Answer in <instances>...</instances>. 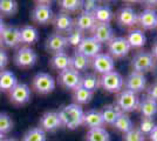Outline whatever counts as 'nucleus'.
I'll return each mask as SVG.
<instances>
[{
  "mask_svg": "<svg viewBox=\"0 0 157 141\" xmlns=\"http://www.w3.org/2000/svg\"><path fill=\"white\" fill-rule=\"evenodd\" d=\"M82 125L89 127V129H90V128L103 127L105 122H103V119H102L101 112H100V111H96V109H90V111L83 113Z\"/></svg>",
  "mask_w": 157,
  "mask_h": 141,
  "instance_id": "obj_23",
  "label": "nucleus"
},
{
  "mask_svg": "<svg viewBox=\"0 0 157 141\" xmlns=\"http://www.w3.org/2000/svg\"><path fill=\"white\" fill-rule=\"evenodd\" d=\"M81 75L78 72L74 71L72 68H68L66 71H62L59 73V76H58V80H59V84L66 89H72L74 91L76 87L80 86L81 84Z\"/></svg>",
  "mask_w": 157,
  "mask_h": 141,
  "instance_id": "obj_9",
  "label": "nucleus"
},
{
  "mask_svg": "<svg viewBox=\"0 0 157 141\" xmlns=\"http://www.w3.org/2000/svg\"><path fill=\"white\" fill-rule=\"evenodd\" d=\"M13 120L7 113H0V133L5 135L13 129Z\"/></svg>",
  "mask_w": 157,
  "mask_h": 141,
  "instance_id": "obj_37",
  "label": "nucleus"
},
{
  "mask_svg": "<svg viewBox=\"0 0 157 141\" xmlns=\"http://www.w3.org/2000/svg\"><path fill=\"white\" fill-rule=\"evenodd\" d=\"M59 5L65 11V13H69V12H75L78 8H81L82 1H80V0H62V1H59Z\"/></svg>",
  "mask_w": 157,
  "mask_h": 141,
  "instance_id": "obj_38",
  "label": "nucleus"
},
{
  "mask_svg": "<svg viewBox=\"0 0 157 141\" xmlns=\"http://www.w3.org/2000/svg\"><path fill=\"white\" fill-rule=\"evenodd\" d=\"M7 62H8V55L5 52V49H2L0 47V71H4V68L6 67Z\"/></svg>",
  "mask_w": 157,
  "mask_h": 141,
  "instance_id": "obj_43",
  "label": "nucleus"
},
{
  "mask_svg": "<svg viewBox=\"0 0 157 141\" xmlns=\"http://www.w3.org/2000/svg\"><path fill=\"white\" fill-rule=\"evenodd\" d=\"M92 64L94 69L98 73L102 74V75L107 73H110L115 68V60L107 53L98 54L95 58H93Z\"/></svg>",
  "mask_w": 157,
  "mask_h": 141,
  "instance_id": "obj_10",
  "label": "nucleus"
},
{
  "mask_svg": "<svg viewBox=\"0 0 157 141\" xmlns=\"http://www.w3.org/2000/svg\"><path fill=\"white\" fill-rule=\"evenodd\" d=\"M67 45V40L66 37H63L60 33H53L51 34L46 40V49L51 53H60V52H65Z\"/></svg>",
  "mask_w": 157,
  "mask_h": 141,
  "instance_id": "obj_17",
  "label": "nucleus"
},
{
  "mask_svg": "<svg viewBox=\"0 0 157 141\" xmlns=\"http://www.w3.org/2000/svg\"><path fill=\"white\" fill-rule=\"evenodd\" d=\"M18 12V2L14 0H0V14L14 15Z\"/></svg>",
  "mask_w": 157,
  "mask_h": 141,
  "instance_id": "obj_35",
  "label": "nucleus"
},
{
  "mask_svg": "<svg viewBox=\"0 0 157 141\" xmlns=\"http://www.w3.org/2000/svg\"><path fill=\"white\" fill-rule=\"evenodd\" d=\"M138 104L140 101H138L137 95L128 89L121 91L116 98V105H117L118 111L123 113L134 112L138 108Z\"/></svg>",
  "mask_w": 157,
  "mask_h": 141,
  "instance_id": "obj_2",
  "label": "nucleus"
},
{
  "mask_svg": "<svg viewBox=\"0 0 157 141\" xmlns=\"http://www.w3.org/2000/svg\"><path fill=\"white\" fill-rule=\"evenodd\" d=\"M89 59L85 57L83 54L78 53V51H75L74 54L71 57V68L76 71V72H82V71H86L88 66H89Z\"/></svg>",
  "mask_w": 157,
  "mask_h": 141,
  "instance_id": "obj_28",
  "label": "nucleus"
},
{
  "mask_svg": "<svg viewBox=\"0 0 157 141\" xmlns=\"http://www.w3.org/2000/svg\"><path fill=\"white\" fill-rule=\"evenodd\" d=\"M81 87H83L85 89L89 91V92H95L100 86V79L95 74H86L85 76L81 78Z\"/></svg>",
  "mask_w": 157,
  "mask_h": 141,
  "instance_id": "obj_33",
  "label": "nucleus"
},
{
  "mask_svg": "<svg viewBox=\"0 0 157 141\" xmlns=\"http://www.w3.org/2000/svg\"><path fill=\"white\" fill-rule=\"evenodd\" d=\"M53 24L55 29L58 31L56 33H68V32H72L73 27H74V22H73L72 17L68 13L65 12H60L59 14H56L54 18H53Z\"/></svg>",
  "mask_w": 157,
  "mask_h": 141,
  "instance_id": "obj_18",
  "label": "nucleus"
},
{
  "mask_svg": "<svg viewBox=\"0 0 157 141\" xmlns=\"http://www.w3.org/2000/svg\"><path fill=\"white\" fill-rule=\"evenodd\" d=\"M31 18L34 22H36L39 25H45L53 20L54 13H53L52 7L48 2H39L33 8Z\"/></svg>",
  "mask_w": 157,
  "mask_h": 141,
  "instance_id": "obj_7",
  "label": "nucleus"
},
{
  "mask_svg": "<svg viewBox=\"0 0 157 141\" xmlns=\"http://www.w3.org/2000/svg\"><path fill=\"white\" fill-rule=\"evenodd\" d=\"M59 118L61 120L62 126L67 127L68 129H75L80 125H82V119H83V109L80 105L76 104H71L60 109Z\"/></svg>",
  "mask_w": 157,
  "mask_h": 141,
  "instance_id": "obj_1",
  "label": "nucleus"
},
{
  "mask_svg": "<svg viewBox=\"0 0 157 141\" xmlns=\"http://www.w3.org/2000/svg\"><path fill=\"white\" fill-rule=\"evenodd\" d=\"M0 45H1V44H0Z\"/></svg>",
  "mask_w": 157,
  "mask_h": 141,
  "instance_id": "obj_50",
  "label": "nucleus"
},
{
  "mask_svg": "<svg viewBox=\"0 0 157 141\" xmlns=\"http://www.w3.org/2000/svg\"><path fill=\"white\" fill-rule=\"evenodd\" d=\"M83 38H85V37H83L82 32H80V31H78V29H73L72 32H69L68 35L66 37L67 45L73 46V47H78V45L81 44V41H82Z\"/></svg>",
  "mask_w": 157,
  "mask_h": 141,
  "instance_id": "obj_39",
  "label": "nucleus"
},
{
  "mask_svg": "<svg viewBox=\"0 0 157 141\" xmlns=\"http://www.w3.org/2000/svg\"><path fill=\"white\" fill-rule=\"evenodd\" d=\"M101 49H102V45L98 42L93 37H88L82 39L76 51L78 53L83 54L88 59H90V58H95L98 54L101 53Z\"/></svg>",
  "mask_w": 157,
  "mask_h": 141,
  "instance_id": "obj_11",
  "label": "nucleus"
},
{
  "mask_svg": "<svg viewBox=\"0 0 157 141\" xmlns=\"http://www.w3.org/2000/svg\"><path fill=\"white\" fill-rule=\"evenodd\" d=\"M100 112H101V115H102V119H103L105 123H107V125H114V122L116 120L120 111H118L117 107H114L111 105H107Z\"/></svg>",
  "mask_w": 157,
  "mask_h": 141,
  "instance_id": "obj_34",
  "label": "nucleus"
},
{
  "mask_svg": "<svg viewBox=\"0 0 157 141\" xmlns=\"http://www.w3.org/2000/svg\"><path fill=\"white\" fill-rule=\"evenodd\" d=\"M20 32V41L21 44L25 45H33L36 41L39 40V33L38 29L35 27L31 26V25H26V26L21 27L19 29Z\"/></svg>",
  "mask_w": 157,
  "mask_h": 141,
  "instance_id": "obj_25",
  "label": "nucleus"
},
{
  "mask_svg": "<svg viewBox=\"0 0 157 141\" xmlns=\"http://www.w3.org/2000/svg\"><path fill=\"white\" fill-rule=\"evenodd\" d=\"M5 140V135L2 134V133H0V141H4Z\"/></svg>",
  "mask_w": 157,
  "mask_h": 141,
  "instance_id": "obj_48",
  "label": "nucleus"
},
{
  "mask_svg": "<svg viewBox=\"0 0 157 141\" xmlns=\"http://www.w3.org/2000/svg\"><path fill=\"white\" fill-rule=\"evenodd\" d=\"M93 92H89L85 89L83 87L78 86L73 91V98L76 105H86V104H89L93 99Z\"/></svg>",
  "mask_w": 157,
  "mask_h": 141,
  "instance_id": "obj_30",
  "label": "nucleus"
},
{
  "mask_svg": "<svg viewBox=\"0 0 157 141\" xmlns=\"http://www.w3.org/2000/svg\"><path fill=\"white\" fill-rule=\"evenodd\" d=\"M149 139H150V141H157V125L154 127V129L149 134Z\"/></svg>",
  "mask_w": 157,
  "mask_h": 141,
  "instance_id": "obj_45",
  "label": "nucleus"
},
{
  "mask_svg": "<svg viewBox=\"0 0 157 141\" xmlns=\"http://www.w3.org/2000/svg\"><path fill=\"white\" fill-rule=\"evenodd\" d=\"M148 96L151 98V99H154L155 101H157V81L149 87V89H148Z\"/></svg>",
  "mask_w": 157,
  "mask_h": 141,
  "instance_id": "obj_44",
  "label": "nucleus"
},
{
  "mask_svg": "<svg viewBox=\"0 0 157 141\" xmlns=\"http://www.w3.org/2000/svg\"><path fill=\"white\" fill-rule=\"evenodd\" d=\"M21 141H46V132L40 127L32 128L24 135Z\"/></svg>",
  "mask_w": 157,
  "mask_h": 141,
  "instance_id": "obj_36",
  "label": "nucleus"
},
{
  "mask_svg": "<svg viewBox=\"0 0 157 141\" xmlns=\"http://www.w3.org/2000/svg\"><path fill=\"white\" fill-rule=\"evenodd\" d=\"M33 89L39 94H49L55 88V80L48 73H38L32 80Z\"/></svg>",
  "mask_w": 157,
  "mask_h": 141,
  "instance_id": "obj_5",
  "label": "nucleus"
},
{
  "mask_svg": "<svg viewBox=\"0 0 157 141\" xmlns=\"http://www.w3.org/2000/svg\"><path fill=\"white\" fill-rule=\"evenodd\" d=\"M124 80L122 75L116 71H113L110 73L103 74L100 79V86L110 93H120L123 88Z\"/></svg>",
  "mask_w": 157,
  "mask_h": 141,
  "instance_id": "obj_3",
  "label": "nucleus"
},
{
  "mask_svg": "<svg viewBox=\"0 0 157 141\" xmlns=\"http://www.w3.org/2000/svg\"><path fill=\"white\" fill-rule=\"evenodd\" d=\"M0 44L7 47H17L21 44L20 41V32L17 27H5L0 33Z\"/></svg>",
  "mask_w": 157,
  "mask_h": 141,
  "instance_id": "obj_16",
  "label": "nucleus"
},
{
  "mask_svg": "<svg viewBox=\"0 0 157 141\" xmlns=\"http://www.w3.org/2000/svg\"><path fill=\"white\" fill-rule=\"evenodd\" d=\"M131 66L134 68V72L142 73L149 72L155 66V59L150 52H137L132 58Z\"/></svg>",
  "mask_w": 157,
  "mask_h": 141,
  "instance_id": "obj_6",
  "label": "nucleus"
},
{
  "mask_svg": "<svg viewBox=\"0 0 157 141\" xmlns=\"http://www.w3.org/2000/svg\"><path fill=\"white\" fill-rule=\"evenodd\" d=\"M4 141H18V140H15V139H12V138H10V139H5Z\"/></svg>",
  "mask_w": 157,
  "mask_h": 141,
  "instance_id": "obj_49",
  "label": "nucleus"
},
{
  "mask_svg": "<svg viewBox=\"0 0 157 141\" xmlns=\"http://www.w3.org/2000/svg\"><path fill=\"white\" fill-rule=\"evenodd\" d=\"M145 86H147V78L142 73H137L132 71L125 79V89L131 91L135 94L142 92Z\"/></svg>",
  "mask_w": 157,
  "mask_h": 141,
  "instance_id": "obj_14",
  "label": "nucleus"
},
{
  "mask_svg": "<svg viewBox=\"0 0 157 141\" xmlns=\"http://www.w3.org/2000/svg\"><path fill=\"white\" fill-rule=\"evenodd\" d=\"M51 67L55 71H66L68 68H71V57L66 52H60V53H55L52 55L51 60Z\"/></svg>",
  "mask_w": 157,
  "mask_h": 141,
  "instance_id": "obj_22",
  "label": "nucleus"
},
{
  "mask_svg": "<svg viewBox=\"0 0 157 141\" xmlns=\"http://www.w3.org/2000/svg\"><path fill=\"white\" fill-rule=\"evenodd\" d=\"M138 109L144 118H154L157 114V101L147 95L145 98H143L140 101Z\"/></svg>",
  "mask_w": 157,
  "mask_h": 141,
  "instance_id": "obj_24",
  "label": "nucleus"
},
{
  "mask_svg": "<svg viewBox=\"0 0 157 141\" xmlns=\"http://www.w3.org/2000/svg\"><path fill=\"white\" fill-rule=\"evenodd\" d=\"M138 22L144 29H154L157 27V13L151 8H145L138 15Z\"/></svg>",
  "mask_w": 157,
  "mask_h": 141,
  "instance_id": "obj_21",
  "label": "nucleus"
},
{
  "mask_svg": "<svg viewBox=\"0 0 157 141\" xmlns=\"http://www.w3.org/2000/svg\"><path fill=\"white\" fill-rule=\"evenodd\" d=\"M108 51L109 55L111 58H123L130 51V46L128 44V41L123 37H117L114 38L113 40L108 44Z\"/></svg>",
  "mask_w": 157,
  "mask_h": 141,
  "instance_id": "obj_12",
  "label": "nucleus"
},
{
  "mask_svg": "<svg viewBox=\"0 0 157 141\" xmlns=\"http://www.w3.org/2000/svg\"><path fill=\"white\" fill-rule=\"evenodd\" d=\"M117 22L123 27L134 26L138 20V15L131 7H122L116 14Z\"/></svg>",
  "mask_w": 157,
  "mask_h": 141,
  "instance_id": "obj_19",
  "label": "nucleus"
},
{
  "mask_svg": "<svg viewBox=\"0 0 157 141\" xmlns=\"http://www.w3.org/2000/svg\"><path fill=\"white\" fill-rule=\"evenodd\" d=\"M155 126H156V123H155L154 118H144V116H142L138 129L143 133V135H149Z\"/></svg>",
  "mask_w": 157,
  "mask_h": 141,
  "instance_id": "obj_40",
  "label": "nucleus"
},
{
  "mask_svg": "<svg viewBox=\"0 0 157 141\" xmlns=\"http://www.w3.org/2000/svg\"><path fill=\"white\" fill-rule=\"evenodd\" d=\"M98 2L94 1V0H87V1H82V7H83V12L86 13H90L93 14L94 11L96 10L98 7Z\"/></svg>",
  "mask_w": 157,
  "mask_h": 141,
  "instance_id": "obj_42",
  "label": "nucleus"
},
{
  "mask_svg": "<svg viewBox=\"0 0 157 141\" xmlns=\"http://www.w3.org/2000/svg\"><path fill=\"white\" fill-rule=\"evenodd\" d=\"M123 141H145V135L137 127L131 128L123 136Z\"/></svg>",
  "mask_w": 157,
  "mask_h": 141,
  "instance_id": "obj_41",
  "label": "nucleus"
},
{
  "mask_svg": "<svg viewBox=\"0 0 157 141\" xmlns=\"http://www.w3.org/2000/svg\"><path fill=\"white\" fill-rule=\"evenodd\" d=\"M74 22V26H75V29H78L80 32H85V31H92L96 21L94 19L93 14L90 13H86V12H81L76 17V19L73 21Z\"/></svg>",
  "mask_w": 157,
  "mask_h": 141,
  "instance_id": "obj_20",
  "label": "nucleus"
},
{
  "mask_svg": "<svg viewBox=\"0 0 157 141\" xmlns=\"http://www.w3.org/2000/svg\"><path fill=\"white\" fill-rule=\"evenodd\" d=\"M10 100L17 106L25 105L31 100V88L26 84H17L10 92Z\"/></svg>",
  "mask_w": 157,
  "mask_h": 141,
  "instance_id": "obj_8",
  "label": "nucleus"
},
{
  "mask_svg": "<svg viewBox=\"0 0 157 141\" xmlns=\"http://www.w3.org/2000/svg\"><path fill=\"white\" fill-rule=\"evenodd\" d=\"M93 38L100 42L101 45L105 42H110L114 39V31L110 24H102V22H96L94 28L92 29Z\"/></svg>",
  "mask_w": 157,
  "mask_h": 141,
  "instance_id": "obj_13",
  "label": "nucleus"
},
{
  "mask_svg": "<svg viewBox=\"0 0 157 141\" xmlns=\"http://www.w3.org/2000/svg\"><path fill=\"white\" fill-rule=\"evenodd\" d=\"M62 126L58 112H46L40 118V128L44 132H54Z\"/></svg>",
  "mask_w": 157,
  "mask_h": 141,
  "instance_id": "obj_15",
  "label": "nucleus"
},
{
  "mask_svg": "<svg viewBox=\"0 0 157 141\" xmlns=\"http://www.w3.org/2000/svg\"><path fill=\"white\" fill-rule=\"evenodd\" d=\"M38 55L31 47L24 46L19 48L14 55V64L19 68H31L35 65Z\"/></svg>",
  "mask_w": 157,
  "mask_h": 141,
  "instance_id": "obj_4",
  "label": "nucleus"
},
{
  "mask_svg": "<svg viewBox=\"0 0 157 141\" xmlns=\"http://www.w3.org/2000/svg\"><path fill=\"white\" fill-rule=\"evenodd\" d=\"M17 84L18 81L13 72L5 71V69L0 71V91L1 92H10Z\"/></svg>",
  "mask_w": 157,
  "mask_h": 141,
  "instance_id": "obj_27",
  "label": "nucleus"
},
{
  "mask_svg": "<svg viewBox=\"0 0 157 141\" xmlns=\"http://www.w3.org/2000/svg\"><path fill=\"white\" fill-rule=\"evenodd\" d=\"M93 17L96 22H102V24H109L114 17V12L110 6L108 5H98L96 10L94 11Z\"/></svg>",
  "mask_w": 157,
  "mask_h": 141,
  "instance_id": "obj_26",
  "label": "nucleus"
},
{
  "mask_svg": "<svg viewBox=\"0 0 157 141\" xmlns=\"http://www.w3.org/2000/svg\"><path fill=\"white\" fill-rule=\"evenodd\" d=\"M87 141H110V135L103 127L90 128L87 132Z\"/></svg>",
  "mask_w": 157,
  "mask_h": 141,
  "instance_id": "obj_32",
  "label": "nucleus"
},
{
  "mask_svg": "<svg viewBox=\"0 0 157 141\" xmlns=\"http://www.w3.org/2000/svg\"><path fill=\"white\" fill-rule=\"evenodd\" d=\"M113 126L116 128L117 131H120V132H122L123 134H125L127 132L130 131L131 128H134V123H132V121H131L130 118L125 114V113L118 112L117 118H116V120H115Z\"/></svg>",
  "mask_w": 157,
  "mask_h": 141,
  "instance_id": "obj_29",
  "label": "nucleus"
},
{
  "mask_svg": "<svg viewBox=\"0 0 157 141\" xmlns=\"http://www.w3.org/2000/svg\"><path fill=\"white\" fill-rule=\"evenodd\" d=\"M129 46L134 47V48H140V47H143L145 45V41H147V38L142 31L140 29H135V31H131L130 33L128 34V37L125 38Z\"/></svg>",
  "mask_w": 157,
  "mask_h": 141,
  "instance_id": "obj_31",
  "label": "nucleus"
},
{
  "mask_svg": "<svg viewBox=\"0 0 157 141\" xmlns=\"http://www.w3.org/2000/svg\"><path fill=\"white\" fill-rule=\"evenodd\" d=\"M152 57H154V59H157V41L154 44V46H152Z\"/></svg>",
  "mask_w": 157,
  "mask_h": 141,
  "instance_id": "obj_46",
  "label": "nucleus"
},
{
  "mask_svg": "<svg viewBox=\"0 0 157 141\" xmlns=\"http://www.w3.org/2000/svg\"><path fill=\"white\" fill-rule=\"evenodd\" d=\"M5 27H6L5 26V22H4V20H2V18L0 17V33L2 32V29H4Z\"/></svg>",
  "mask_w": 157,
  "mask_h": 141,
  "instance_id": "obj_47",
  "label": "nucleus"
}]
</instances>
